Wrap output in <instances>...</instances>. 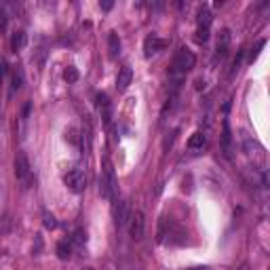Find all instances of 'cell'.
Instances as JSON below:
<instances>
[{"instance_id": "obj_1", "label": "cell", "mask_w": 270, "mask_h": 270, "mask_svg": "<svg viewBox=\"0 0 270 270\" xmlns=\"http://www.w3.org/2000/svg\"><path fill=\"white\" fill-rule=\"evenodd\" d=\"M194 64H196L194 53L190 51L188 47H179L175 57H173V62H171V70H169V78H171L175 89L182 85V81L186 78V74L190 72V70L194 68Z\"/></svg>"}, {"instance_id": "obj_2", "label": "cell", "mask_w": 270, "mask_h": 270, "mask_svg": "<svg viewBox=\"0 0 270 270\" xmlns=\"http://www.w3.org/2000/svg\"><path fill=\"white\" fill-rule=\"evenodd\" d=\"M15 177H17V182L19 186H22L24 190L28 188H32L34 186V171H32V165H30V158L26 152H17L15 156Z\"/></svg>"}, {"instance_id": "obj_3", "label": "cell", "mask_w": 270, "mask_h": 270, "mask_svg": "<svg viewBox=\"0 0 270 270\" xmlns=\"http://www.w3.org/2000/svg\"><path fill=\"white\" fill-rule=\"evenodd\" d=\"M99 192H102L104 198H112L116 194V175H114V167L112 163L104 161V171H102V177H99Z\"/></svg>"}, {"instance_id": "obj_4", "label": "cell", "mask_w": 270, "mask_h": 270, "mask_svg": "<svg viewBox=\"0 0 270 270\" xmlns=\"http://www.w3.org/2000/svg\"><path fill=\"white\" fill-rule=\"evenodd\" d=\"M64 184H66V188L70 190V192L81 194V192H85V188H87V175H85L83 169H72V171H68L64 175Z\"/></svg>"}, {"instance_id": "obj_5", "label": "cell", "mask_w": 270, "mask_h": 270, "mask_svg": "<svg viewBox=\"0 0 270 270\" xmlns=\"http://www.w3.org/2000/svg\"><path fill=\"white\" fill-rule=\"evenodd\" d=\"M144 230H146L144 211H142V209H135V211H131V217H129V232H131L133 241H142V238H144Z\"/></svg>"}, {"instance_id": "obj_6", "label": "cell", "mask_w": 270, "mask_h": 270, "mask_svg": "<svg viewBox=\"0 0 270 270\" xmlns=\"http://www.w3.org/2000/svg\"><path fill=\"white\" fill-rule=\"evenodd\" d=\"M165 47H167V41L158 38L156 34H150V36H146V41H144V55L146 57H152L158 51H163Z\"/></svg>"}, {"instance_id": "obj_7", "label": "cell", "mask_w": 270, "mask_h": 270, "mask_svg": "<svg viewBox=\"0 0 270 270\" xmlns=\"http://www.w3.org/2000/svg\"><path fill=\"white\" fill-rule=\"evenodd\" d=\"M129 217H131V213H129V203L127 201H118L116 207H114V222L118 228H123L129 224Z\"/></svg>"}, {"instance_id": "obj_8", "label": "cell", "mask_w": 270, "mask_h": 270, "mask_svg": "<svg viewBox=\"0 0 270 270\" xmlns=\"http://www.w3.org/2000/svg\"><path fill=\"white\" fill-rule=\"evenodd\" d=\"M228 47H230V30L224 28L222 32H219V38H217V47H215V59H222L226 57L228 53Z\"/></svg>"}, {"instance_id": "obj_9", "label": "cell", "mask_w": 270, "mask_h": 270, "mask_svg": "<svg viewBox=\"0 0 270 270\" xmlns=\"http://www.w3.org/2000/svg\"><path fill=\"white\" fill-rule=\"evenodd\" d=\"M131 81H133V70L129 66H123L121 72H118V76H116V89L118 91H125V89L131 85Z\"/></svg>"}, {"instance_id": "obj_10", "label": "cell", "mask_w": 270, "mask_h": 270, "mask_svg": "<svg viewBox=\"0 0 270 270\" xmlns=\"http://www.w3.org/2000/svg\"><path fill=\"white\" fill-rule=\"evenodd\" d=\"M211 22H213V15H211V11H209L207 7H201V9H198V13H196V26H198V28H205V30H209V26H211Z\"/></svg>"}, {"instance_id": "obj_11", "label": "cell", "mask_w": 270, "mask_h": 270, "mask_svg": "<svg viewBox=\"0 0 270 270\" xmlns=\"http://www.w3.org/2000/svg\"><path fill=\"white\" fill-rule=\"evenodd\" d=\"M26 43H28V36H26L24 30H19V32H13L11 34V51L13 53L22 51V49L26 47Z\"/></svg>"}, {"instance_id": "obj_12", "label": "cell", "mask_w": 270, "mask_h": 270, "mask_svg": "<svg viewBox=\"0 0 270 270\" xmlns=\"http://www.w3.org/2000/svg\"><path fill=\"white\" fill-rule=\"evenodd\" d=\"M108 51H110V57L116 59L118 55H121V38H118L116 32H112L108 36Z\"/></svg>"}, {"instance_id": "obj_13", "label": "cell", "mask_w": 270, "mask_h": 270, "mask_svg": "<svg viewBox=\"0 0 270 270\" xmlns=\"http://www.w3.org/2000/svg\"><path fill=\"white\" fill-rule=\"evenodd\" d=\"M205 144H207V135L203 131L192 133V135H190V139H188V148L190 150H201Z\"/></svg>"}, {"instance_id": "obj_14", "label": "cell", "mask_w": 270, "mask_h": 270, "mask_svg": "<svg viewBox=\"0 0 270 270\" xmlns=\"http://www.w3.org/2000/svg\"><path fill=\"white\" fill-rule=\"evenodd\" d=\"M97 106H99V112H102L106 125H108L110 123V99H108L106 93H99L97 95Z\"/></svg>"}, {"instance_id": "obj_15", "label": "cell", "mask_w": 270, "mask_h": 270, "mask_svg": "<svg viewBox=\"0 0 270 270\" xmlns=\"http://www.w3.org/2000/svg\"><path fill=\"white\" fill-rule=\"evenodd\" d=\"M78 76H81V74H78V70H76L74 66H68V68H66L64 78H66V83H68V85H74V83L78 81Z\"/></svg>"}, {"instance_id": "obj_16", "label": "cell", "mask_w": 270, "mask_h": 270, "mask_svg": "<svg viewBox=\"0 0 270 270\" xmlns=\"http://www.w3.org/2000/svg\"><path fill=\"white\" fill-rule=\"evenodd\" d=\"M222 142H224V152H226V156H230V142H232V135H230V125H228V123H224Z\"/></svg>"}, {"instance_id": "obj_17", "label": "cell", "mask_w": 270, "mask_h": 270, "mask_svg": "<svg viewBox=\"0 0 270 270\" xmlns=\"http://www.w3.org/2000/svg\"><path fill=\"white\" fill-rule=\"evenodd\" d=\"M72 249H70V245L66 243V241H62V243H57V255H59V259H70V253Z\"/></svg>"}, {"instance_id": "obj_18", "label": "cell", "mask_w": 270, "mask_h": 270, "mask_svg": "<svg viewBox=\"0 0 270 270\" xmlns=\"http://www.w3.org/2000/svg\"><path fill=\"white\" fill-rule=\"evenodd\" d=\"M43 224H45V228H47V230H55V228H57V219H55V215H53V213L45 211V213H43Z\"/></svg>"}, {"instance_id": "obj_19", "label": "cell", "mask_w": 270, "mask_h": 270, "mask_svg": "<svg viewBox=\"0 0 270 270\" xmlns=\"http://www.w3.org/2000/svg\"><path fill=\"white\" fill-rule=\"evenodd\" d=\"M22 87H24V72L22 70H15L13 72V93L19 91Z\"/></svg>"}, {"instance_id": "obj_20", "label": "cell", "mask_w": 270, "mask_h": 270, "mask_svg": "<svg viewBox=\"0 0 270 270\" xmlns=\"http://www.w3.org/2000/svg\"><path fill=\"white\" fill-rule=\"evenodd\" d=\"M207 41H209V30L198 28L196 30V43H207Z\"/></svg>"}, {"instance_id": "obj_21", "label": "cell", "mask_w": 270, "mask_h": 270, "mask_svg": "<svg viewBox=\"0 0 270 270\" xmlns=\"http://www.w3.org/2000/svg\"><path fill=\"white\" fill-rule=\"evenodd\" d=\"M74 241H76L78 245H83V243L87 241V234H85V230H76V232H74Z\"/></svg>"}, {"instance_id": "obj_22", "label": "cell", "mask_w": 270, "mask_h": 270, "mask_svg": "<svg viewBox=\"0 0 270 270\" xmlns=\"http://www.w3.org/2000/svg\"><path fill=\"white\" fill-rule=\"evenodd\" d=\"M5 74H7V64L0 59V85H3V78H5Z\"/></svg>"}, {"instance_id": "obj_23", "label": "cell", "mask_w": 270, "mask_h": 270, "mask_svg": "<svg viewBox=\"0 0 270 270\" xmlns=\"http://www.w3.org/2000/svg\"><path fill=\"white\" fill-rule=\"evenodd\" d=\"M102 9L104 11H110V9H112V3H102Z\"/></svg>"}, {"instance_id": "obj_24", "label": "cell", "mask_w": 270, "mask_h": 270, "mask_svg": "<svg viewBox=\"0 0 270 270\" xmlns=\"http://www.w3.org/2000/svg\"><path fill=\"white\" fill-rule=\"evenodd\" d=\"M236 270H249V264H247V262H245V264H241V266H238V268H236Z\"/></svg>"}, {"instance_id": "obj_25", "label": "cell", "mask_w": 270, "mask_h": 270, "mask_svg": "<svg viewBox=\"0 0 270 270\" xmlns=\"http://www.w3.org/2000/svg\"><path fill=\"white\" fill-rule=\"evenodd\" d=\"M190 270H205V268H190Z\"/></svg>"}, {"instance_id": "obj_26", "label": "cell", "mask_w": 270, "mask_h": 270, "mask_svg": "<svg viewBox=\"0 0 270 270\" xmlns=\"http://www.w3.org/2000/svg\"><path fill=\"white\" fill-rule=\"evenodd\" d=\"M85 270H91V268H85Z\"/></svg>"}]
</instances>
